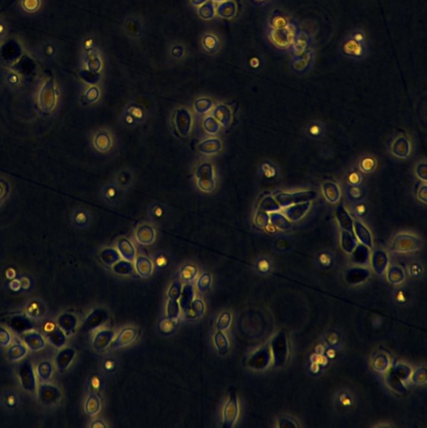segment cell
Here are the masks:
<instances>
[{"label": "cell", "mask_w": 427, "mask_h": 428, "mask_svg": "<svg viewBox=\"0 0 427 428\" xmlns=\"http://www.w3.org/2000/svg\"><path fill=\"white\" fill-rule=\"evenodd\" d=\"M298 31L294 25L289 24L286 27L278 30H271L269 39L274 46L281 49L291 47Z\"/></svg>", "instance_id": "1"}, {"label": "cell", "mask_w": 427, "mask_h": 428, "mask_svg": "<svg viewBox=\"0 0 427 428\" xmlns=\"http://www.w3.org/2000/svg\"><path fill=\"white\" fill-rule=\"evenodd\" d=\"M274 365L282 367L286 364L289 357V344L284 332H280L273 339L271 344Z\"/></svg>", "instance_id": "2"}, {"label": "cell", "mask_w": 427, "mask_h": 428, "mask_svg": "<svg viewBox=\"0 0 427 428\" xmlns=\"http://www.w3.org/2000/svg\"><path fill=\"white\" fill-rule=\"evenodd\" d=\"M126 191L116 185L115 181H112L106 184L101 189V197L104 202L110 206H116L120 204L122 200L124 199Z\"/></svg>", "instance_id": "3"}, {"label": "cell", "mask_w": 427, "mask_h": 428, "mask_svg": "<svg viewBox=\"0 0 427 428\" xmlns=\"http://www.w3.org/2000/svg\"><path fill=\"white\" fill-rule=\"evenodd\" d=\"M238 417V402L235 392H231L229 400L223 409L222 427L231 428L235 425Z\"/></svg>", "instance_id": "4"}, {"label": "cell", "mask_w": 427, "mask_h": 428, "mask_svg": "<svg viewBox=\"0 0 427 428\" xmlns=\"http://www.w3.org/2000/svg\"><path fill=\"white\" fill-rule=\"evenodd\" d=\"M18 376L21 385L28 392H34L36 388V381L34 376V368L30 360H25L21 363L18 369Z\"/></svg>", "instance_id": "5"}, {"label": "cell", "mask_w": 427, "mask_h": 428, "mask_svg": "<svg viewBox=\"0 0 427 428\" xmlns=\"http://www.w3.org/2000/svg\"><path fill=\"white\" fill-rule=\"evenodd\" d=\"M43 331L48 340L57 348H62L66 344V335L59 325L57 327L53 322H46V324H44Z\"/></svg>", "instance_id": "6"}, {"label": "cell", "mask_w": 427, "mask_h": 428, "mask_svg": "<svg viewBox=\"0 0 427 428\" xmlns=\"http://www.w3.org/2000/svg\"><path fill=\"white\" fill-rule=\"evenodd\" d=\"M271 361V351L269 347H262L250 356L248 365L254 370H265L269 366Z\"/></svg>", "instance_id": "7"}, {"label": "cell", "mask_w": 427, "mask_h": 428, "mask_svg": "<svg viewBox=\"0 0 427 428\" xmlns=\"http://www.w3.org/2000/svg\"><path fill=\"white\" fill-rule=\"evenodd\" d=\"M109 319V314L104 308H96L86 317L83 324V330L93 331L107 323Z\"/></svg>", "instance_id": "8"}, {"label": "cell", "mask_w": 427, "mask_h": 428, "mask_svg": "<svg viewBox=\"0 0 427 428\" xmlns=\"http://www.w3.org/2000/svg\"><path fill=\"white\" fill-rule=\"evenodd\" d=\"M7 324L18 334L26 333L34 327V323L25 315H15L8 319Z\"/></svg>", "instance_id": "9"}, {"label": "cell", "mask_w": 427, "mask_h": 428, "mask_svg": "<svg viewBox=\"0 0 427 428\" xmlns=\"http://www.w3.org/2000/svg\"><path fill=\"white\" fill-rule=\"evenodd\" d=\"M137 337V331L134 328H126L120 331L115 340L110 344V349H118L131 344Z\"/></svg>", "instance_id": "10"}, {"label": "cell", "mask_w": 427, "mask_h": 428, "mask_svg": "<svg viewBox=\"0 0 427 428\" xmlns=\"http://www.w3.org/2000/svg\"><path fill=\"white\" fill-rule=\"evenodd\" d=\"M146 116L145 110L140 106L132 105L127 107V111L124 114V123L127 126H136L139 123H143Z\"/></svg>", "instance_id": "11"}, {"label": "cell", "mask_w": 427, "mask_h": 428, "mask_svg": "<svg viewBox=\"0 0 427 428\" xmlns=\"http://www.w3.org/2000/svg\"><path fill=\"white\" fill-rule=\"evenodd\" d=\"M310 46V39L304 32H298L294 43L292 44V54L295 57L301 56L304 53L309 51Z\"/></svg>", "instance_id": "12"}, {"label": "cell", "mask_w": 427, "mask_h": 428, "mask_svg": "<svg viewBox=\"0 0 427 428\" xmlns=\"http://www.w3.org/2000/svg\"><path fill=\"white\" fill-rule=\"evenodd\" d=\"M115 333L111 330H101L95 334L93 340V347L96 351L106 350L113 341Z\"/></svg>", "instance_id": "13"}, {"label": "cell", "mask_w": 427, "mask_h": 428, "mask_svg": "<svg viewBox=\"0 0 427 428\" xmlns=\"http://www.w3.org/2000/svg\"><path fill=\"white\" fill-rule=\"evenodd\" d=\"M39 400L46 405L54 404L60 397V392L55 386L44 384L39 388Z\"/></svg>", "instance_id": "14"}, {"label": "cell", "mask_w": 427, "mask_h": 428, "mask_svg": "<svg viewBox=\"0 0 427 428\" xmlns=\"http://www.w3.org/2000/svg\"><path fill=\"white\" fill-rule=\"evenodd\" d=\"M112 144H113V139H112L111 134L108 131L101 130L96 132L94 137V146L99 152H108L111 150Z\"/></svg>", "instance_id": "15"}, {"label": "cell", "mask_w": 427, "mask_h": 428, "mask_svg": "<svg viewBox=\"0 0 427 428\" xmlns=\"http://www.w3.org/2000/svg\"><path fill=\"white\" fill-rule=\"evenodd\" d=\"M113 181L119 188L127 192L134 184L135 174H134L133 171H131V169L124 168L116 173Z\"/></svg>", "instance_id": "16"}, {"label": "cell", "mask_w": 427, "mask_h": 428, "mask_svg": "<svg viewBox=\"0 0 427 428\" xmlns=\"http://www.w3.org/2000/svg\"><path fill=\"white\" fill-rule=\"evenodd\" d=\"M41 108L45 111H50L54 108L55 104V96L52 84H47L43 89L39 97Z\"/></svg>", "instance_id": "17"}, {"label": "cell", "mask_w": 427, "mask_h": 428, "mask_svg": "<svg viewBox=\"0 0 427 428\" xmlns=\"http://www.w3.org/2000/svg\"><path fill=\"white\" fill-rule=\"evenodd\" d=\"M194 288L192 283H186L182 290H181V296H180V306L182 310L184 315L188 313L190 310L193 299H194Z\"/></svg>", "instance_id": "18"}, {"label": "cell", "mask_w": 427, "mask_h": 428, "mask_svg": "<svg viewBox=\"0 0 427 428\" xmlns=\"http://www.w3.org/2000/svg\"><path fill=\"white\" fill-rule=\"evenodd\" d=\"M75 355V350L72 348H65V349L61 350L55 360L58 370L62 372L67 369L72 362V360H74Z\"/></svg>", "instance_id": "19"}, {"label": "cell", "mask_w": 427, "mask_h": 428, "mask_svg": "<svg viewBox=\"0 0 427 428\" xmlns=\"http://www.w3.org/2000/svg\"><path fill=\"white\" fill-rule=\"evenodd\" d=\"M24 342L26 344V347L31 351H38L41 350L45 347V340L39 334L34 333H26L24 334Z\"/></svg>", "instance_id": "20"}, {"label": "cell", "mask_w": 427, "mask_h": 428, "mask_svg": "<svg viewBox=\"0 0 427 428\" xmlns=\"http://www.w3.org/2000/svg\"><path fill=\"white\" fill-rule=\"evenodd\" d=\"M57 322L59 328L66 334L71 333L76 328L77 319L72 314H63L59 315Z\"/></svg>", "instance_id": "21"}, {"label": "cell", "mask_w": 427, "mask_h": 428, "mask_svg": "<svg viewBox=\"0 0 427 428\" xmlns=\"http://www.w3.org/2000/svg\"><path fill=\"white\" fill-rule=\"evenodd\" d=\"M369 276H370V271L368 270L357 268V269L349 270L346 274V280L348 283L356 284V283L364 282L367 278H369Z\"/></svg>", "instance_id": "22"}, {"label": "cell", "mask_w": 427, "mask_h": 428, "mask_svg": "<svg viewBox=\"0 0 427 428\" xmlns=\"http://www.w3.org/2000/svg\"><path fill=\"white\" fill-rule=\"evenodd\" d=\"M314 54L312 51H307L301 56L295 57L293 62V67L296 71L303 72L310 67V64L312 63Z\"/></svg>", "instance_id": "23"}, {"label": "cell", "mask_w": 427, "mask_h": 428, "mask_svg": "<svg viewBox=\"0 0 427 428\" xmlns=\"http://www.w3.org/2000/svg\"><path fill=\"white\" fill-rule=\"evenodd\" d=\"M136 272L143 278H147L152 274L153 265L152 261L146 257H138L136 260Z\"/></svg>", "instance_id": "24"}, {"label": "cell", "mask_w": 427, "mask_h": 428, "mask_svg": "<svg viewBox=\"0 0 427 428\" xmlns=\"http://www.w3.org/2000/svg\"><path fill=\"white\" fill-rule=\"evenodd\" d=\"M372 265L375 272L378 274H383L387 270L388 258L387 254L383 252H376L374 254Z\"/></svg>", "instance_id": "25"}, {"label": "cell", "mask_w": 427, "mask_h": 428, "mask_svg": "<svg viewBox=\"0 0 427 428\" xmlns=\"http://www.w3.org/2000/svg\"><path fill=\"white\" fill-rule=\"evenodd\" d=\"M205 312V305L202 300L200 299H193L191 308L188 313H186L185 317L187 319H196L201 317Z\"/></svg>", "instance_id": "26"}, {"label": "cell", "mask_w": 427, "mask_h": 428, "mask_svg": "<svg viewBox=\"0 0 427 428\" xmlns=\"http://www.w3.org/2000/svg\"><path fill=\"white\" fill-rule=\"evenodd\" d=\"M359 39H353L347 41L343 46V50L347 55L351 56H359L363 53V47Z\"/></svg>", "instance_id": "27"}, {"label": "cell", "mask_w": 427, "mask_h": 428, "mask_svg": "<svg viewBox=\"0 0 427 428\" xmlns=\"http://www.w3.org/2000/svg\"><path fill=\"white\" fill-rule=\"evenodd\" d=\"M213 340H214L215 347L219 353L224 355L228 352L229 348V340L222 331H217V333L214 335Z\"/></svg>", "instance_id": "28"}, {"label": "cell", "mask_w": 427, "mask_h": 428, "mask_svg": "<svg viewBox=\"0 0 427 428\" xmlns=\"http://www.w3.org/2000/svg\"><path fill=\"white\" fill-rule=\"evenodd\" d=\"M100 400L96 394H92L87 399L86 403V412L90 416H95L100 410Z\"/></svg>", "instance_id": "29"}, {"label": "cell", "mask_w": 427, "mask_h": 428, "mask_svg": "<svg viewBox=\"0 0 427 428\" xmlns=\"http://www.w3.org/2000/svg\"><path fill=\"white\" fill-rule=\"evenodd\" d=\"M119 250H120V254L122 257L126 259V260L134 261L136 258V251L134 249L133 246L127 240H124V242H121L119 243Z\"/></svg>", "instance_id": "30"}, {"label": "cell", "mask_w": 427, "mask_h": 428, "mask_svg": "<svg viewBox=\"0 0 427 428\" xmlns=\"http://www.w3.org/2000/svg\"><path fill=\"white\" fill-rule=\"evenodd\" d=\"M197 274L198 270L195 266L191 264L186 265L181 271V280L184 283H191L196 279Z\"/></svg>", "instance_id": "31"}, {"label": "cell", "mask_w": 427, "mask_h": 428, "mask_svg": "<svg viewBox=\"0 0 427 428\" xmlns=\"http://www.w3.org/2000/svg\"><path fill=\"white\" fill-rule=\"evenodd\" d=\"M113 271L120 275H128L133 271V265L130 261H118L114 264Z\"/></svg>", "instance_id": "32"}, {"label": "cell", "mask_w": 427, "mask_h": 428, "mask_svg": "<svg viewBox=\"0 0 427 428\" xmlns=\"http://www.w3.org/2000/svg\"><path fill=\"white\" fill-rule=\"evenodd\" d=\"M391 370L401 381H407L412 376L411 368L407 365H403V364H398Z\"/></svg>", "instance_id": "33"}, {"label": "cell", "mask_w": 427, "mask_h": 428, "mask_svg": "<svg viewBox=\"0 0 427 428\" xmlns=\"http://www.w3.org/2000/svg\"><path fill=\"white\" fill-rule=\"evenodd\" d=\"M387 384L389 385L391 389H393L396 392L402 393L404 392V385H403L402 381H400V379L398 378L397 376L394 374L391 370L389 374L387 375Z\"/></svg>", "instance_id": "34"}, {"label": "cell", "mask_w": 427, "mask_h": 428, "mask_svg": "<svg viewBox=\"0 0 427 428\" xmlns=\"http://www.w3.org/2000/svg\"><path fill=\"white\" fill-rule=\"evenodd\" d=\"M149 213L152 221H160L165 216V208L161 204H152Z\"/></svg>", "instance_id": "35"}, {"label": "cell", "mask_w": 427, "mask_h": 428, "mask_svg": "<svg viewBox=\"0 0 427 428\" xmlns=\"http://www.w3.org/2000/svg\"><path fill=\"white\" fill-rule=\"evenodd\" d=\"M289 21L286 18V16L282 14H274L272 16L271 19H270V25H271L272 30H278V29H282L284 28L289 25Z\"/></svg>", "instance_id": "36"}, {"label": "cell", "mask_w": 427, "mask_h": 428, "mask_svg": "<svg viewBox=\"0 0 427 428\" xmlns=\"http://www.w3.org/2000/svg\"><path fill=\"white\" fill-rule=\"evenodd\" d=\"M27 350L21 344H14L9 350V356L11 360H18L23 358Z\"/></svg>", "instance_id": "37"}, {"label": "cell", "mask_w": 427, "mask_h": 428, "mask_svg": "<svg viewBox=\"0 0 427 428\" xmlns=\"http://www.w3.org/2000/svg\"><path fill=\"white\" fill-rule=\"evenodd\" d=\"M101 258L105 263L112 265L120 260V255L114 249H106L102 252Z\"/></svg>", "instance_id": "38"}, {"label": "cell", "mask_w": 427, "mask_h": 428, "mask_svg": "<svg viewBox=\"0 0 427 428\" xmlns=\"http://www.w3.org/2000/svg\"><path fill=\"white\" fill-rule=\"evenodd\" d=\"M231 321H232V316H231L230 313H221L216 324L217 331H223L228 330L230 327Z\"/></svg>", "instance_id": "39"}, {"label": "cell", "mask_w": 427, "mask_h": 428, "mask_svg": "<svg viewBox=\"0 0 427 428\" xmlns=\"http://www.w3.org/2000/svg\"><path fill=\"white\" fill-rule=\"evenodd\" d=\"M180 315V306L177 300L169 299L167 304V316L168 319H176Z\"/></svg>", "instance_id": "40"}, {"label": "cell", "mask_w": 427, "mask_h": 428, "mask_svg": "<svg viewBox=\"0 0 427 428\" xmlns=\"http://www.w3.org/2000/svg\"><path fill=\"white\" fill-rule=\"evenodd\" d=\"M37 372H38V376L41 380L48 381L50 378L51 374H52V366L50 365V363L45 361V362H42L38 365Z\"/></svg>", "instance_id": "41"}, {"label": "cell", "mask_w": 427, "mask_h": 428, "mask_svg": "<svg viewBox=\"0 0 427 428\" xmlns=\"http://www.w3.org/2000/svg\"><path fill=\"white\" fill-rule=\"evenodd\" d=\"M388 279L390 282L395 284L400 283L404 279V273L399 267H392L388 272Z\"/></svg>", "instance_id": "42"}, {"label": "cell", "mask_w": 427, "mask_h": 428, "mask_svg": "<svg viewBox=\"0 0 427 428\" xmlns=\"http://www.w3.org/2000/svg\"><path fill=\"white\" fill-rule=\"evenodd\" d=\"M211 283H212V277L210 274L208 273L201 274L197 282V290L201 292H205L206 290L210 288Z\"/></svg>", "instance_id": "43"}, {"label": "cell", "mask_w": 427, "mask_h": 428, "mask_svg": "<svg viewBox=\"0 0 427 428\" xmlns=\"http://www.w3.org/2000/svg\"><path fill=\"white\" fill-rule=\"evenodd\" d=\"M181 283L180 281H175L174 283H172L169 290H168V298L172 300H178L179 298L181 296Z\"/></svg>", "instance_id": "44"}, {"label": "cell", "mask_w": 427, "mask_h": 428, "mask_svg": "<svg viewBox=\"0 0 427 428\" xmlns=\"http://www.w3.org/2000/svg\"><path fill=\"white\" fill-rule=\"evenodd\" d=\"M369 258L368 249L361 246V254L359 252V249L356 250V253H354L353 255V262L359 263V264H364Z\"/></svg>", "instance_id": "45"}, {"label": "cell", "mask_w": 427, "mask_h": 428, "mask_svg": "<svg viewBox=\"0 0 427 428\" xmlns=\"http://www.w3.org/2000/svg\"><path fill=\"white\" fill-rule=\"evenodd\" d=\"M389 365V360L387 356L384 355L378 356L374 360V367L378 372H384L387 371V367Z\"/></svg>", "instance_id": "46"}, {"label": "cell", "mask_w": 427, "mask_h": 428, "mask_svg": "<svg viewBox=\"0 0 427 428\" xmlns=\"http://www.w3.org/2000/svg\"><path fill=\"white\" fill-rule=\"evenodd\" d=\"M91 221V216L86 211L80 210L75 214V222L79 226H86Z\"/></svg>", "instance_id": "47"}, {"label": "cell", "mask_w": 427, "mask_h": 428, "mask_svg": "<svg viewBox=\"0 0 427 428\" xmlns=\"http://www.w3.org/2000/svg\"><path fill=\"white\" fill-rule=\"evenodd\" d=\"M412 382L414 384H417V385H422L426 382V370L425 368L423 369L417 370L413 375H412Z\"/></svg>", "instance_id": "48"}, {"label": "cell", "mask_w": 427, "mask_h": 428, "mask_svg": "<svg viewBox=\"0 0 427 428\" xmlns=\"http://www.w3.org/2000/svg\"><path fill=\"white\" fill-rule=\"evenodd\" d=\"M175 321H176V319H168V318L164 319L160 323V331L165 334L172 332L175 328Z\"/></svg>", "instance_id": "49"}, {"label": "cell", "mask_w": 427, "mask_h": 428, "mask_svg": "<svg viewBox=\"0 0 427 428\" xmlns=\"http://www.w3.org/2000/svg\"><path fill=\"white\" fill-rule=\"evenodd\" d=\"M10 340H11V336L7 330L0 327V344L3 347H6L10 343Z\"/></svg>", "instance_id": "50"}, {"label": "cell", "mask_w": 427, "mask_h": 428, "mask_svg": "<svg viewBox=\"0 0 427 428\" xmlns=\"http://www.w3.org/2000/svg\"><path fill=\"white\" fill-rule=\"evenodd\" d=\"M279 426H282V427H294V426H297V425H295L294 421H290V419L282 418L279 421Z\"/></svg>", "instance_id": "51"}, {"label": "cell", "mask_w": 427, "mask_h": 428, "mask_svg": "<svg viewBox=\"0 0 427 428\" xmlns=\"http://www.w3.org/2000/svg\"><path fill=\"white\" fill-rule=\"evenodd\" d=\"M92 386L94 388V389H99V386H100V381H99V379L98 377H95V378L93 379Z\"/></svg>", "instance_id": "52"}, {"label": "cell", "mask_w": 427, "mask_h": 428, "mask_svg": "<svg viewBox=\"0 0 427 428\" xmlns=\"http://www.w3.org/2000/svg\"><path fill=\"white\" fill-rule=\"evenodd\" d=\"M91 427H106V425H105L104 422L101 421H95L94 423L91 425Z\"/></svg>", "instance_id": "53"}, {"label": "cell", "mask_w": 427, "mask_h": 428, "mask_svg": "<svg viewBox=\"0 0 427 428\" xmlns=\"http://www.w3.org/2000/svg\"><path fill=\"white\" fill-rule=\"evenodd\" d=\"M105 367H106V369L108 370V371H111V370H113L114 367H115V364H114L113 361L112 360H107L106 364H105Z\"/></svg>", "instance_id": "54"}, {"label": "cell", "mask_w": 427, "mask_h": 428, "mask_svg": "<svg viewBox=\"0 0 427 428\" xmlns=\"http://www.w3.org/2000/svg\"><path fill=\"white\" fill-rule=\"evenodd\" d=\"M5 189L4 187H3L2 184H0V198L4 196L5 194Z\"/></svg>", "instance_id": "55"}, {"label": "cell", "mask_w": 427, "mask_h": 428, "mask_svg": "<svg viewBox=\"0 0 427 428\" xmlns=\"http://www.w3.org/2000/svg\"><path fill=\"white\" fill-rule=\"evenodd\" d=\"M259 1H263V0H259Z\"/></svg>", "instance_id": "56"}]
</instances>
